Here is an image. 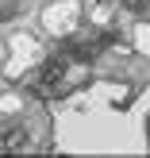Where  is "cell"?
Segmentation results:
<instances>
[{
    "instance_id": "cell-1",
    "label": "cell",
    "mask_w": 150,
    "mask_h": 158,
    "mask_svg": "<svg viewBox=\"0 0 150 158\" xmlns=\"http://www.w3.org/2000/svg\"><path fill=\"white\" fill-rule=\"evenodd\" d=\"M123 8H131V12H143V8H146V0H123Z\"/></svg>"
}]
</instances>
